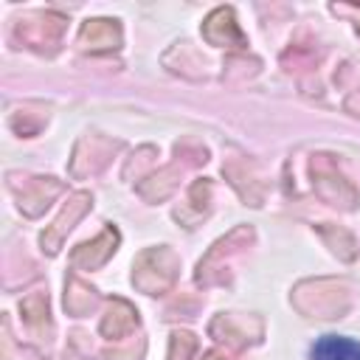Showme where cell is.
Masks as SVG:
<instances>
[{"mask_svg": "<svg viewBox=\"0 0 360 360\" xmlns=\"http://www.w3.org/2000/svg\"><path fill=\"white\" fill-rule=\"evenodd\" d=\"M309 360H360V340L343 335H323L312 343Z\"/></svg>", "mask_w": 360, "mask_h": 360, "instance_id": "1", "label": "cell"}]
</instances>
